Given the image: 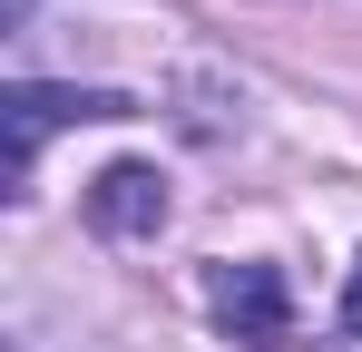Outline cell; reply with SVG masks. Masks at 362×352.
Returning <instances> with one entry per match:
<instances>
[{
    "instance_id": "4",
    "label": "cell",
    "mask_w": 362,
    "mask_h": 352,
    "mask_svg": "<svg viewBox=\"0 0 362 352\" xmlns=\"http://www.w3.org/2000/svg\"><path fill=\"white\" fill-rule=\"evenodd\" d=\"M343 323L362 333V264H353V284H343Z\"/></svg>"
},
{
    "instance_id": "1",
    "label": "cell",
    "mask_w": 362,
    "mask_h": 352,
    "mask_svg": "<svg viewBox=\"0 0 362 352\" xmlns=\"http://www.w3.org/2000/svg\"><path fill=\"white\" fill-rule=\"evenodd\" d=\"M0 117H10V186H20L49 127H78V117H137V98H127V88H40V78H20V88L0 98Z\"/></svg>"
},
{
    "instance_id": "2",
    "label": "cell",
    "mask_w": 362,
    "mask_h": 352,
    "mask_svg": "<svg viewBox=\"0 0 362 352\" xmlns=\"http://www.w3.org/2000/svg\"><path fill=\"white\" fill-rule=\"evenodd\" d=\"M206 303H216V323L235 343H284V274L274 264H216Z\"/></svg>"
},
{
    "instance_id": "3",
    "label": "cell",
    "mask_w": 362,
    "mask_h": 352,
    "mask_svg": "<svg viewBox=\"0 0 362 352\" xmlns=\"http://www.w3.org/2000/svg\"><path fill=\"white\" fill-rule=\"evenodd\" d=\"M88 225L98 235H157L167 225V176L137 167V157L127 167H98L88 176Z\"/></svg>"
}]
</instances>
